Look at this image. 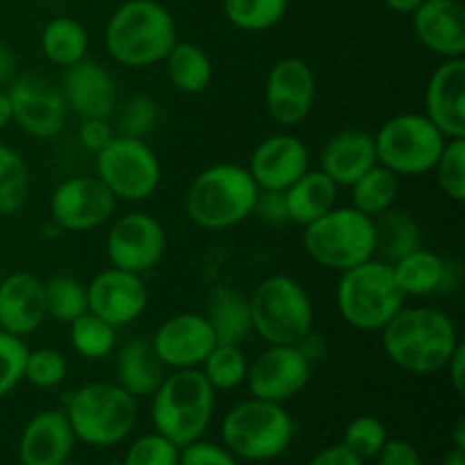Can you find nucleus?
<instances>
[{
    "instance_id": "4be33fe9",
    "label": "nucleus",
    "mask_w": 465,
    "mask_h": 465,
    "mask_svg": "<svg viewBox=\"0 0 465 465\" xmlns=\"http://www.w3.org/2000/svg\"><path fill=\"white\" fill-rule=\"evenodd\" d=\"M398 289L404 298H430V295H445L459 291L463 280V266L459 259L440 257L425 245L407 257L391 263Z\"/></svg>"
},
{
    "instance_id": "4468645a",
    "label": "nucleus",
    "mask_w": 465,
    "mask_h": 465,
    "mask_svg": "<svg viewBox=\"0 0 465 465\" xmlns=\"http://www.w3.org/2000/svg\"><path fill=\"white\" fill-rule=\"evenodd\" d=\"M166 243V230L157 218L145 212H127L109 227L104 250L114 268L143 275L159 266Z\"/></svg>"
},
{
    "instance_id": "4d7b16f0",
    "label": "nucleus",
    "mask_w": 465,
    "mask_h": 465,
    "mask_svg": "<svg viewBox=\"0 0 465 465\" xmlns=\"http://www.w3.org/2000/svg\"><path fill=\"white\" fill-rule=\"evenodd\" d=\"M452 448H454V450H461V452H465V420H463V418H459V420L454 422V430H452Z\"/></svg>"
},
{
    "instance_id": "423d86ee",
    "label": "nucleus",
    "mask_w": 465,
    "mask_h": 465,
    "mask_svg": "<svg viewBox=\"0 0 465 465\" xmlns=\"http://www.w3.org/2000/svg\"><path fill=\"white\" fill-rule=\"evenodd\" d=\"M295 436V420L284 404L250 395L236 402L221 422V443L239 461L266 463L282 457Z\"/></svg>"
},
{
    "instance_id": "a18cd8bd",
    "label": "nucleus",
    "mask_w": 465,
    "mask_h": 465,
    "mask_svg": "<svg viewBox=\"0 0 465 465\" xmlns=\"http://www.w3.org/2000/svg\"><path fill=\"white\" fill-rule=\"evenodd\" d=\"M180 465H239V459L223 443L198 439L180 448Z\"/></svg>"
},
{
    "instance_id": "a19ab883",
    "label": "nucleus",
    "mask_w": 465,
    "mask_h": 465,
    "mask_svg": "<svg viewBox=\"0 0 465 465\" xmlns=\"http://www.w3.org/2000/svg\"><path fill=\"white\" fill-rule=\"evenodd\" d=\"M68 375V361L59 350L54 348H36L27 350L25 371H23V381L32 384L35 389L50 391L64 384Z\"/></svg>"
},
{
    "instance_id": "6e6552de",
    "label": "nucleus",
    "mask_w": 465,
    "mask_h": 465,
    "mask_svg": "<svg viewBox=\"0 0 465 465\" xmlns=\"http://www.w3.org/2000/svg\"><path fill=\"white\" fill-rule=\"evenodd\" d=\"M252 334L266 345H298L313 331V302L291 275H268L252 289Z\"/></svg>"
},
{
    "instance_id": "dca6fc26",
    "label": "nucleus",
    "mask_w": 465,
    "mask_h": 465,
    "mask_svg": "<svg viewBox=\"0 0 465 465\" xmlns=\"http://www.w3.org/2000/svg\"><path fill=\"white\" fill-rule=\"evenodd\" d=\"M263 100L275 123L295 127L307 121L316 103V75L298 57L277 59L263 82Z\"/></svg>"
},
{
    "instance_id": "bb28decb",
    "label": "nucleus",
    "mask_w": 465,
    "mask_h": 465,
    "mask_svg": "<svg viewBox=\"0 0 465 465\" xmlns=\"http://www.w3.org/2000/svg\"><path fill=\"white\" fill-rule=\"evenodd\" d=\"M168 368L159 361L148 339H132L116 354V384L132 398H153Z\"/></svg>"
},
{
    "instance_id": "39448f33",
    "label": "nucleus",
    "mask_w": 465,
    "mask_h": 465,
    "mask_svg": "<svg viewBox=\"0 0 465 465\" xmlns=\"http://www.w3.org/2000/svg\"><path fill=\"white\" fill-rule=\"evenodd\" d=\"M75 440L89 448H114L134 431L139 420V400L116 381H89L64 404Z\"/></svg>"
},
{
    "instance_id": "052dcab7",
    "label": "nucleus",
    "mask_w": 465,
    "mask_h": 465,
    "mask_svg": "<svg viewBox=\"0 0 465 465\" xmlns=\"http://www.w3.org/2000/svg\"><path fill=\"white\" fill-rule=\"evenodd\" d=\"M62 465H80V463H71V461H66V463H62Z\"/></svg>"
},
{
    "instance_id": "f03ea898",
    "label": "nucleus",
    "mask_w": 465,
    "mask_h": 465,
    "mask_svg": "<svg viewBox=\"0 0 465 465\" xmlns=\"http://www.w3.org/2000/svg\"><path fill=\"white\" fill-rule=\"evenodd\" d=\"M175 44V18L157 0H125L104 27L109 57L125 68L154 66Z\"/></svg>"
},
{
    "instance_id": "603ef678",
    "label": "nucleus",
    "mask_w": 465,
    "mask_h": 465,
    "mask_svg": "<svg viewBox=\"0 0 465 465\" xmlns=\"http://www.w3.org/2000/svg\"><path fill=\"white\" fill-rule=\"evenodd\" d=\"M18 75L16 50L9 44L0 41V89H7L9 82Z\"/></svg>"
},
{
    "instance_id": "58836bf2",
    "label": "nucleus",
    "mask_w": 465,
    "mask_h": 465,
    "mask_svg": "<svg viewBox=\"0 0 465 465\" xmlns=\"http://www.w3.org/2000/svg\"><path fill=\"white\" fill-rule=\"evenodd\" d=\"M116 134L134 136V139H145L153 134L159 125V104L157 100L145 94H134L130 98L116 104Z\"/></svg>"
},
{
    "instance_id": "2f4dec72",
    "label": "nucleus",
    "mask_w": 465,
    "mask_h": 465,
    "mask_svg": "<svg viewBox=\"0 0 465 465\" xmlns=\"http://www.w3.org/2000/svg\"><path fill=\"white\" fill-rule=\"evenodd\" d=\"M375 223V257L395 263L413 250L422 248V230L416 218L404 209H386L372 218Z\"/></svg>"
},
{
    "instance_id": "ea45409f",
    "label": "nucleus",
    "mask_w": 465,
    "mask_h": 465,
    "mask_svg": "<svg viewBox=\"0 0 465 465\" xmlns=\"http://www.w3.org/2000/svg\"><path fill=\"white\" fill-rule=\"evenodd\" d=\"M431 173L440 193L452 203L465 200V139H450Z\"/></svg>"
},
{
    "instance_id": "5fc2aeb1",
    "label": "nucleus",
    "mask_w": 465,
    "mask_h": 465,
    "mask_svg": "<svg viewBox=\"0 0 465 465\" xmlns=\"http://www.w3.org/2000/svg\"><path fill=\"white\" fill-rule=\"evenodd\" d=\"M12 125V104H9L7 91L0 89V132Z\"/></svg>"
},
{
    "instance_id": "09e8293b",
    "label": "nucleus",
    "mask_w": 465,
    "mask_h": 465,
    "mask_svg": "<svg viewBox=\"0 0 465 465\" xmlns=\"http://www.w3.org/2000/svg\"><path fill=\"white\" fill-rule=\"evenodd\" d=\"M377 465H422V457L413 443L404 439H389L380 454L375 457Z\"/></svg>"
},
{
    "instance_id": "473e14b6",
    "label": "nucleus",
    "mask_w": 465,
    "mask_h": 465,
    "mask_svg": "<svg viewBox=\"0 0 465 465\" xmlns=\"http://www.w3.org/2000/svg\"><path fill=\"white\" fill-rule=\"evenodd\" d=\"M400 193V177L393 171L384 168L381 163H375L368 168L352 186H350V200L357 212L375 218L384 213L386 209L395 207V200Z\"/></svg>"
},
{
    "instance_id": "13d9d810",
    "label": "nucleus",
    "mask_w": 465,
    "mask_h": 465,
    "mask_svg": "<svg viewBox=\"0 0 465 465\" xmlns=\"http://www.w3.org/2000/svg\"><path fill=\"white\" fill-rule=\"evenodd\" d=\"M440 465H465V452L452 448L448 454H445L443 463H440Z\"/></svg>"
},
{
    "instance_id": "c03bdc74",
    "label": "nucleus",
    "mask_w": 465,
    "mask_h": 465,
    "mask_svg": "<svg viewBox=\"0 0 465 465\" xmlns=\"http://www.w3.org/2000/svg\"><path fill=\"white\" fill-rule=\"evenodd\" d=\"M27 350L25 341L0 330V400L23 381Z\"/></svg>"
},
{
    "instance_id": "7ed1b4c3",
    "label": "nucleus",
    "mask_w": 465,
    "mask_h": 465,
    "mask_svg": "<svg viewBox=\"0 0 465 465\" xmlns=\"http://www.w3.org/2000/svg\"><path fill=\"white\" fill-rule=\"evenodd\" d=\"M259 186L241 163H212L191 180L184 195L186 218L207 232H223L252 218Z\"/></svg>"
},
{
    "instance_id": "393cba45",
    "label": "nucleus",
    "mask_w": 465,
    "mask_h": 465,
    "mask_svg": "<svg viewBox=\"0 0 465 465\" xmlns=\"http://www.w3.org/2000/svg\"><path fill=\"white\" fill-rule=\"evenodd\" d=\"M75 434L64 409H44L25 422L18 439L21 465H62L71 459Z\"/></svg>"
},
{
    "instance_id": "ddd939ff",
    "label": "nucleus",
    "mask_w": 465,
    "mask_h": 465,
    "mask_svg": "<svg viewBox=\"0 0 465 465\" xmlns=\"http://www.w3.org/2000/svg\"><path fill=\"white\" fill-rule=\"evenodd\" d=\"M313 363L298 345H266L248 366L245 384L252 398L286 404L309 386Z\"/></svg>"
},
{
    "instance_id": "f8f14e48",
    "label": "nucleus",
    "mask_w": 465,
    "mask_h": 465,
    "mask_svg": "<svg viewBox=\"0 0 465 465\" xmlns=\"http://www.w3.org/2000/svg\"><path fill=\"white\" fill-rule=\"evenodd\" d=\"M12 104V123L27 136L53 139L64 130L68 109L57 82L36 71L18 73L7 89Z\"/></svg>"
},
{
    "instance_id": "7c9ffc66",
    "label": "nucleus",
    "mask_w": 465,
    "mask_h": 465,
    "mask_svg": "<svg viewBox=\"0 0 465 465\" xmlns=\"http://www.w3.org/2000/svg\"><path fill=\"white\" fill-rule=\"evenodd\" d=\"M39 48L45 62L68 68L89 57V30L73 16H54L41 30Z\"/></svg>"
},
{
    "instance_id": "72a5a7b5",
    "label": "nucleus",
    "mask_w": 465,
    "mask_h": 465,
    "mask_svg": "<svg viewBox=\"0 0 465 465\" xmlns=\"http://www.w3.org/2000/svg\"><path fill=\"white\" fill-rule=\"evenodd\" d=\"M68 339L77 357L86 361H100L116 350V327L95 313L84 312L68 322Z\"/></svg>"
},
{
    "instance_id": "e433bc0d",
    "label": "nucleus",
    "mask_w": 465,
    "mask_h": 465,
    "mask_svg": "<svg viewBox=\"0 0 465 465\" xmlns=\"http://www.w3.org/2000/svg\"><path fill=\"white\" fill-rule=\"evenodd\" d=\"M289 0H223V14L243 32H266L286 16Z\"/></svg>"
},
{
    "instance_id": "c85d7f7f",
    "label": "nucleus",
    "mask_w": 465,
    "mask_h": 465,
    "mask_svg": "<svg viewBox=\"0 0 465 465\" xmlns=\"http://www.w3.org/2000/svg\"><path fill=\"white\" fill-rule=\"evenodd\" d=\"M339 186L318 168H309L304 175H300L289 189L284 191L286 209H289V223L293 225H309L322 213L334 209L339 204Z\"/></svg>"
},
{
    "instance_id": "20e7f679",
    "label": "nucleus",
    "mask_w": 465,
    "mask_h": 465,
    "mask_svg": "<svg viewBox=\"0 0 465 465\" xmlns=\"http://www.w3.org/2000/svg\"><path fill=\"white\" fill-rule=\"evenodd\" d=\"M216 411V391L200 368L166 372L150 398V420L157 434L166 436L177 448L193 443L207 434Z\"/></svg>"
},
{
    "instance_id": "cd10ccee",
    "label": "nucleus",
    "mask_w": 465,
    "mask_h": 465,
    "mask_svg": "<svg viewBox=\"0 0 465 465\" xmlns=\"http://www.w3.org/2000/svg\"><path fill=\"white\" fill-rule=\"evenodd\" d=\"M203 316L207 318L216 343L241 345L252 334L250 298L236 286H216L209 293Z\"/></svg>"
},
{
    "instance_id": "1a4fd4ad",
    "label": "nucleus",
    "mask_w": 465,
    "mask_h": 465,
    "mask_svg": "<svg viewBox=\"0 0 465 465\" xmlns=\"http://www.w3.org/2000/svg\"><path fill=\"white\" fill-rule=\"evenodd\" d=\"M302 248L321 268L343 272L375 257V223L354 207L336 204L302 227Z\"/></svg>"
},
{
    "instance_id": "b1692460",
    "label": "nucleus",
    "mask_w": 465,
    "mask_h": 465,
    "mask_svg": "<svg viewBox=\"0 0 465 465\" xmlns=\"http://www.w3.org/2000/svg\"><path fill=\"white\" fill-rule=\"evenodd\" d=\"M48 318L44 280L27 271L9 272L0 282V330L25 339Z\"/></svg>"
},
{
    "instance_id": "49530a36",
    "label": "nucleus",
    "mask_w": 465,
    "mask_h": 465,
    "mask_svg": "<svg viewBox=\"0 0 465 465\" xmlns=\"http://www.w3.org/2000/svg\"><path fill=\"white\" fill-rule=\"evenodd\" d=\"M252 216L259 218L263 225H289V209H286L284 191L259 189L257 200H254L252 207Z\"/></svg>"
},
{
    "instance_id": "8fccbe9b",
    "label": "nucleus",
    "mask_w": 465,
    "mask_h": 465,
    "mask_svg": "<svg viewBox=\"0 0 465 465\" xmlns=\"http://www.w3.org/2000/svg\"><path fill=\"white\" fill-rule=\"evenodd\" d=\"M307 465H366V461L350 452L343 443H334L318 450Z\"/></svg>"
},
{
    "instance_id": "3c124183",
    "label": "nucleus",
    "mask_w": 465,
    "mask_h": 465,
    "mask_svg": "<svg viewBox=\"0 0 465 465\" xmlns=\"http://www.w3.org/2000/svg\"><path fill=\"white\" fill-rule=\"evenodd\" d=\"M443 372H448V380L450 384H452L454 393H457L459 398H463L465 395V345L463 343H459V348L454 350L450 361L445 363Z\"/></svg>"
},
{
    "instance_id": "9d476101",
    "label": "nucleus",
    "mask_w": 465,
    "mask_h": 465,
    "mask_svg": "<svg viewBox=\"0 0 465 465\" xmlns=\"http://www.w3.org/2000/svg\"><path fill=\"white\" fill-rule=\"evenodd\" d=\"M372 141L377 163L398 177H420L431 173L450 139L440 134L425 114L404 112L386 118Z\"/></svg>"
},
{
    "instance_id": "864d4df0",
    "label": "nucleus",
    "mask_w": 465,
    "mask_h": 465,
    "mask_svg": "<svg viewBox=\"0 0 465 465\" xmlns=\"http://www.w3.org/2000/svg\"><path fill=\"white\" fill-rule=\"evenodd\" d=\"M298 348L302 350V354L313 363V366H316L318 361H322V359H325V352H327L325 339H322V336H318L316 331H309V334L300 341Z\"/></svg>"
},
{
    "instance_id": "37998d69",
    "label": "nucleus",
    "mask_w": 465,
    "mask_h": 465,
    "mask_svg": "<svg viewBox=\"0 0 465 465\" xmlns=\"http://www.w3.org/2000/svg\"><path fill=\"white\" fill-rule=\"evenodd\" d=\"M123 465H180V448L166 436L150 431L132 440L123 457Z\"/></svg>"
},
{
    "instance_id": "a211bd4d",
    "label": "nucleus",
    "mask_w": 465,
    "mask_h": 465,
    "mask_svg": "<svg viewBox=\"0 0 465 465\" xmlns=\"http://www.w3.org/2000/svg\"><path fill=\"white\" fill-rule=\"evenodd\" d=\"M150 343L168 371H184L203 366L204 357L216 345V336L203 313L184 312L166 318Z\"/></svg>"
},
{
    "instance_id": "c756f323",
    "label": "nucleus",
    "mask_w": 465,
    "mask_h": 465,
    "mask_svg": "<svg viewBox=\"0 0 465 465\" xmlns=\"http://www.w3.org/2000/svg\"><path fill=\"white\" fill-rule=\"evenodd\" d=\"M166 77L180 94L198 95L209 89L213 80V62L207 50L191 41H180L163 57Z\"/></svg>"
},
{
    "instance_id": "79ce46f5",
    "label": "nucleus",
    "mask_w": 465,
    "mask_h": 465,
    "mask_svg": "<svg viewBox=\"0 0 465 465\" xmlns=\"http://www.w3.org/2000/svg\"><path fill=\"white\" fill-rule=\"evenodd\" d=\"M386 440H389V431H386L384 422L380 418L363 413V416L352 418L348 422L341 443L363 461H372L380 454V450L384 448Z\"/></svg>"
},
{
    "instance_id": "5701e85b",
    "label": "nucleus",
    "mask_w": 465,
    "mask_h": 465,
    "mask_svg": "<svg viewBox=\"0 0 465 465\" xmlns=\"http://www.w3.org/2000/svg\"><path fill=\"white\" fill-rule=\"evenodd\" d=\"M418 41L440 59H465V7L461 0H422L411 14Z\"/></svg>"
},
{
    "instance_id": "412c9836",
    "label": "nucleus",
    "mask_w": 465,
    "mask_h": 465,
    "mask_svg": "<svg viewBox=\"0 0 465 465\" xmlns=\"http://www.w3.org/2000/svg\"><path fill=\"white\" fill-rule=\"evenodd\" d=\"M422 114L445 139H465V59H440L427 80Z\"/></svg>"
},
{
    "instance_id": "0eeeda50",
    "label": "nucleus",
    "mask_w": 465,
    "mask_h": 465,
    "mask_svg": "<svg viewBox=\"0 0 465 465\" xmlns=\"http://www.w3.org/2000/svg\"><path fill=\"white\" fill-rule=\"evenodd\" d=\"M391 263L372 257L339 272L336 309L348 327L357 331H380L404 304Z\"/></svg>"
},
{
    "instance_id": "2eb2a0df",
    "label": "nucleus",
    "mask_w": 465,
    "mask_h": 465,
    "mask_svg": "<svg viewBox=\"0 0 465 465\" xmlns=\"http://www.w3.org/2000/svg\"><path fill=\"white\" fill-rule=\"evenodd\" d=\"M112 191L95 175H73L59 182L50 195V218L62 232L82 234L103 227L116 212Z\"/></svg>"
},
{
    "instance_id": "4c0bfd02",
    "label": "nucleus",
    "mask_w": 465,
    "mask_h": 465,
    "mask_svg": "<svg viewBox=\"0 0 465 465\" xmlns=\"http://www.w3.org/2000/svg\"><path fill=\"white\" fill-rule=\"evenodd\" d=\"M45 286V312L48 318L57 322H73L77 316L89 312V302H86V284L71 275H54Z\"/></svg>"
},
{
    "instance_id": "bf43d9fd",
    "label": "nucleus",
    "mask_w": 465,
    "mask_h": 465,
    "mask_svg": "<svg viewBox=\"0 0 465 465\" xmlns=\"http://www.w3.org/2000/svg\"><path fill=\"white\" fill-rule=\"evenodd\" d=\"M104 465H123V459H114V461H107Z\"/></svg>"
},
{
    "instance_id": "aec40b11",
    "label": "nucleus",
    "mask_w": 465,
    "mask_h": 465,
    "mask_svg": "<svg viewBox=\"0 0 465 465\" xmlns=\"http://www.w3.org/2000/svg\"><path fill=\"white\" fill-rule=\"evenodd\" d=\"M245 168L259 189L286 191L312 168V154L300 136L280 132L259 141Z\"/></svg>"
},
{
    "instance_id": "c9c22d12",
    "label": "nucleus",
    "mask_w": 465,
    "mask_h": 465,
    "mask_svg": "<svg viewBox=\"0 0 465 465\" xmlns=\"http://www.w3.org/2000/svg\"><path fill=\"white\" fill-rule=\"evenodd\" d=\"M32 180L25 159L9 145L0 143V218L21 212L30 198Z\"/></svg>"
},
{
    "instance_id": "de8ad7c7",
    "label": "nucleus",
    "mask_w": 465,
    "mask_h": 465,
    "mask_svg": "<svg viewBox=\"0 0 465 465\" xmlns=\"http://www.w3.org/2000/svg\"><path fill=\"white\" fill-rule=\"evenodd\" d=\"M116 136V130L109 123V118H82L77 127V141L86 153L95 154Z\"/></svg>"
},
{
    "instance_id": "6e6d98bb",
    "label": "nucleus",
    "mask_w": 465,
    "mask_h": 465,
    "mask_svg": "<svg viewBox=\"0 0 465 465\" xmlns=\"http://www.w3.org/2000/svg\"><path fill=\"white\" fill-rule=\"evenodd\" d=\"M420 3L422 0H384L386 7L393 9L395 14H413Z\"/></svg>"
},
{
    "instance_id": "f704fd0d",
    "label": "nucleus",
    "mask_w": 465,
    "mask_h": 465,
    "mask_svg": "<svg viewBox=\"0 0 465 465\" xmlns=\"http://www.w3.org/2000/svg\"><path fill=\"white\" fill-rule=\"evenodd\" d=\"M248 366L250 361L241 345L216 343L212 352L204 357L200 372L216 393H227V391H236L239 386L245 384Z\"/></svg>"
},
{
    "instance_id": "a878e982",
    "label": "nucleus",
    "mask_w": 465,
    "mask_h": 465,
    "mask_svg": "<svg viewBox=\"0 0 465 465\" xmlns=\"http://www.w3.org/2000/svg\"><path fill=\"white\" fill-rule=\"evenodd\" d=\"M377 163L372 134L357 127H348L327 139L321 153V171L339 189H350L368 168Z\"/></svg>"
},
{
    "instance_id": "9b49d317",
    "label": "nucleus",
    "mask_w": 465,
    "mask_h": 465,
    "mask_svg": "<svg viewBox=\"0 0 465 465\" xmlns=\"http://www.w3.org/2000/svg\"><path fill=\"white\" fill-rule=\"evenodd\" d=\"M95 157L94 175L116 200L143 203L162 184V162L145 139L116 134Z\"/></svg>"
},
{
    "instance_id": "f257e3e1",
    "label": "nucleus",
    "mask_w": 465,
    "mask_h": 465,
    "mask_svg": "<svg viewBox=\"0 0 465 465\" xmlns=\"http://www.w3.org/2000/svg\"><path fill=\"white\" fill-rule=\"evenodd\" d=\"M380 334L386 359L416 377L443 372L445 363L461 343L452 316L425 304H402Z\"/></svg>"
},
{
    "instance_id": "6ab92c4d",
    "label": "nucleus",
    "mask_w": 465,
    "mask_h": 465,
    "mask_svg": "<svg viewBox=\"0 0 465 465\" xmlns=\"http://www.w3.org/2000/svg\"><path fill=\"white\" fill-rule=\"evenodd\" d=\"M64 103L68 112L82 118H112L118 104L116 80L112 73L95 59L84 57L82 62L64 68L62 80Z\"/></svg>"
},
{
    "instance_id": "f3484780",
    "label": "nucleus",
    "mask_w": 465,
    "mask_h": 465,
    "mask_svg": "<svg viewBox=\"0 0 465 465\" xmlns=\"http://www.w3.org/2000/svg\"><path fill=\"white\" fill-rule=\"evenodd\" d=\"M89 312L109 325L127 327L139 321L148 309V289L143 277L121 268H104L86 284Z\"/></svg>"
}]
</instances>
